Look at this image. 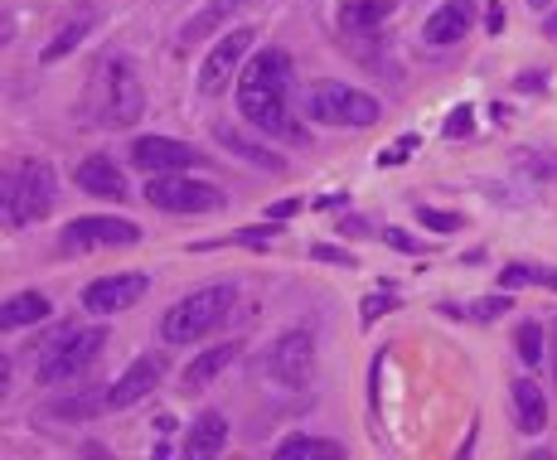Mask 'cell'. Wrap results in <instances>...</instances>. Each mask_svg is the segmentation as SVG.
I'll return each instance as SVG.
<instances>
[{"label": "cell", "instance_id": "cell-1", "mask_svg": "<svg viewBox=\"0 0 557 460\" xmlns=\"http://www.w3.org/2000/svg\"><path fill=\"white\" fill-rule=\"evenodd\" d=\"M286 98H292V59H286L282 49L252 54V64H247L243 78H238V112L247 117V127L306 145V127L292 122Z\"/></svg>", "mask_w": 557, "mask_h": 460}, {"label": "cell", "instance_id": "cell-2", "mask_svg": "<svg viewBox=\"0 0 557 460\" xmlns=\"http://www.w3.org/2000/svg\"><path fill=\"white\" fill-rule=\"evenodd\" d=\"M233 301H238V286L233 281H213V286H199L190 296H180L160 320V340L165 344H199L209 330H219L223 320L233 316Z\"/></svg>", "mask_w": 557, "mask_h": 460}, {"label": "cell", "instance_id": "cell-3", "mask_svg": "<svg viewBox=\"0 0 557 460\" xmlns=\"http://www.w3.org/2000/svg\"><path fill=\"white\" fill-rule=\"evenodd\" d=\"M141 112H146V88H141L131 59H102L98 73H92V117L102 127H131Z\"/></svg>", "mask_w": 557, "mask_h": 460}, {"label": "cell", "instance_id": "cell-4", "mask_svg": "<svg viewBox=\"0 0 557 460\" xmlns=\"http://www.w3.org/2000/svg\"><path fill=\"white\" fill-rule=\"evenodd\" d=\"M102 349H107V330H102V325L59 330L54 340L39 349V369H35L39 388H64V383L82 379V373L102 359Z\"/></svg>", "mask_w": 557, "mask_h": 460}, {"label": "cell", "instance_id": "cell-5", "mask_svg": "<svg viewBox=\"0 0 557 460\" xmlns=\"http://www.w3.org/2000/svg\"><path fill=\"white\" fill-rule=\"evenodd\" d=\"M306 117L320 122V127H374L378 117H384V107H378V98H368L364 88H354V82H339V78H320L306 88L301 98Z\"/></svg>", "mask_w": 557, "mask_h": 460}, {"label": "cell", "instance_id": "cell-6", "mask_svg": "<svg viewBox=\"0 0 557 460\" xmlns=\"http://www.w3.org/2000/svg\"><path fill=\"white\" fill-rule=\"evenodd\" d=\"M54 199H59V180L44 161H25L5 180V214L15 228H29V223H39V218H49L54 214Z\"/></svg>", "mask_w": 557, "mask_h": 460}, {"label": "cell", "instance_id": "cell-7", "mask_svg": "<svg viewBox=\"0 0 557 460\" xmlns=\"http://www.w3.org/2000/svg\"><path fill=\"white\" fill-rule=\"evenodd\" d=\"M146 204L160 214H213L223 208V190L209 180H190V175H151Z\"/></svg>", "mask_w": 557, "mask_h": 460}, {"label": "cell", "instance_id": "cell-8", "mask_svg": "<svg viewBox=\"0 0 557 460\" xmlns=\"http://www.w3.org/2000/svg\"><path fill=\"white\" fill-rule=\"evenodd\" d=\"M141 238V228L131 218H107V214H88V218H74L59 238L64 253H92V247H131Z\"/></svg>", "mask_w": 557, "mask_h": 460}, {"label": "cell", "instance_id": "cell-9", "mask_svg": "<svg viewBox=\"0 0 557 460\" xmlns=\"http://www.w3.org/2000/svg\"><path fill=\"white\" fill-rule=\"evenodd\" d=\"M267 373L286 388H306L315 373V334L311 330H286L282 340L267 349Z\"/></svg>", "mask_w": 557, "mask_h": 460}, {"label": "cell", "instance_id": "cell-10", "mask_svg": "<svg viewBox=\"0 0 557 460\" xmlns=\"http://www.w3.org/2000/svg\"><path fill=\"white\" fill-rule=\"evenodd\" d=\"M204 161L209 155H199L190 141H174V136H137L131 141V165L146 175H184Z\"/></svg>", "mask_w": 557, "mask_h": 460}, {"label": "cell", "instance_id": "cell-11", "mask_svg": "<svg viewBox=\"0 0 557 460\" xmlns=\"http://www.w3.org/2000/svg\"><path fill=\"white\" fill-rule=\"evenodd\" d=\"M146 291H151L146 271H112V277H98L82 286V310H92V316H117V310L137 306Z\"/></svg>", "mask_w": 557, "mask_h": 460}, {"label": "cell", "instance_id": "cell-12", "mask_svg": "<svg viewBox=\"0 0 557 460\" xmlns=\"http://www.w3.org/2000/svg\"><path fill=\"white\" fill-rule=\"evenodd\" d=\"M252 39H257V29H229V35L219 39V44L209 49V59H204V68H199V92H223V82L238 73L243 64V54L252 49Z\"/></svg>", "mask_w": 557, "mask_h": 460}, {"label": "cell", "instance_id": "cell-13", "mask_svg": "<svg viewBox=\"0 0 557 460\" xmlns=\"http://www.w3.org/2000/svg\"><path fill=\"white\" fill-rule=\"evenodd\" d=\"M470 29H476V0H441L431 10V20L422 25V39L431 49H446V44H461Z\"/></svg>", "mask_w": 557, "mask_h": 460}, {"label": "cell", "instance_id": "cell-14", "mask_svg": "<svg viewBox=\"0 0 557 460\" xmlns=\"http://www.w3.org/2000/svg\"><path fill=\"white\" fill-rule=\"evenodd\" d=\"M74 184L82 194L92 199H112V204H121V199H131L127 190V175H121L117 161H107V155H88V161L74 170Z\"/></svg>", "mask_w": 557, "mask_h": 460}, {"label": "cell", "instance_id": "cell-15", "mask_svg": "<svg viewBox=\"0 0 557 460\" xmlns=\"http://www.w3.org/2000/svg\"><path fill=\"white\" fill-rule=\"evenodd\" d=\"M160 373H165V363L156 359V354H141V359L131 363V369L107 388L112 412H121V407H131V403H141V397H151V393H156V383H160Z\"/></svg>", "mask_w": 557, "mask_h": 460}, {"label": "cell", "instance_id": "cell-16", "mask_svg": "<svg viewBox=\"0 0 557 460\" xmlns=\"http://www.w3.org/2000/svg\"><path fill=\"white\" fill-rule=\"evenodd\" d=\"M213 141L223 145V151H233L238 161H247V165H262L267 175H282L286 170V161L276 151H267L257 136H247L243 127H233V122H213Z\"/></svg>", "mask_w": 557, "mask_h": 460}, {"label": "cell", "instance_id": "cell-17", "mask_svg": "<svg viewBox=\"0 0 557 460\" xmlns=\"http://www.w3.org/2000/svg\"><path fill=\"white\" fill-rule=\"evenodd\" d=\"M509 403H514V422H519V432L539 436L543 426H548V397H543V388L533 379H514Z\"/></svg>", "mask_w": 557, "mask_h": 460}, {"label": "cell", "instance_id": "cell-18", "mask_svg": "<svg viewBox=\"0 0 557 460\" xmlns=\"http://www.w3.org/2000/svg\"><path fill=\"white\" fill-rule=\"evenodd\" d=\"M92 25H98V10H92V5H78L74 15H68L64 25L54 29V39L39 49V59H44V64H59V59H68V54H74V49L82 44V39L92 35Z\"/></svg>", "mask_w": 557, "mask_h": 460}, {"label": "cell", "instance_id": "cell-19", "mask_svg": "<svg viewBox=\"0 0 557 460\" xmlns=\"http://www.w3.org/2000/svg\"><path fill=\"white\" fill-rule=\"evenodd\" d=\"M238 349H243V344H233V340H229V344H219V349L194 354V359L184 363V393H204L223 369H229L233 359H238Z\"/></svg>", "mask_w": 557, "mask_h": 460}, {"label": "cell", "instance_id": "cell-20", "mask_svg": "<svg viewBox=\"0 0 557 460\" xmlns=\"http://www.w3.org/2000/svg\"><path fill=\"white\" fill-rule=\"evenodd\" d=\"M223 446H229V417L223 412H199L190 426V436H184V456L204 460V456H219Z\"/></svg>", "mask_w": 557, "mask_h": 460}, {"label": "cell", "instance_id": "cell-21", "mask_svg": "<svg viewBox=\"0 0 557 460\" xmlns=\"http://www.w3.org/2000/svg\"><path fill=\"white\" fill-rule=\"evenodd\" d=\"M98 412H112L107 393H68L44 407L49 422H88V417H98Z\"/></svg>", "mask_w": 557, "mask_h": 460}, {"label": "cell", "instance_id": "cell-22", "mask_svg": "<svg viewBox=\"0 0 557 460\" xmlns=\"http://www.w3.org/2000/svg\"><path fill=\"white\" fill-rule=\"evenodd\" d=\"M49 296L44 291H20V296L5 301V310H0V325L5 330H25V325H39V320H49Z\"/></svg>", "mask_w": 557, "mask_h": 460}, {"label": "cell", "instance_id": "cell-23", "mask_svg": "<svg viewBox=\"0 0 557 460\" xmlns=\"http://www.w3.org/2000/svg\"><path fill=\"white\" fill-rule=\"evenodd\" d=\"M252 0H209V5L199 10V15L190 20V25L180 29V44H194V39H204V35H213V29L223 25L229 15H238V10H247Z\"/></svg>", "mask_w": 557, "mask_h": 460}, {"label": "cell", "instance_id": "cell-24", "mask_svg": "<svg viewBox=\"0 0 557 460\" xmlns=\"http://www.w3.org/2000/svg\"><path fill=\"white\" fill-rule=\"evenodd\" d=\"M388 15H393V0H345V5H339V29H349V35L378 29Z\"/></svg>", "mask_w": 557, "mask_h": 460}, {"label": "cell", "instance_id": "cell-25", "mask_svg": "<svg viewBox=\"0 0 557 460\" xmlns=\"http://www.w3.org/2000/svg\"><path fill=\"white\" fill-rule=\"evenodd\" d=\"M335 456H345V446L325 442V436H306V432L286 436V442L276 446V460H335Z\"/></svg>", "mask_w": 557, "mask_h": 460}, {"label": "cell", "instance_id": "cell-26", "mask_svg": "<svg viewBox=\"0 0 557 460\" xmlns=\"http://www.w3.org/2000/svg\"><path fill=\"white\" fill-rule=\"evenodd\" d=\"M500 281H504L509 291H514V286H533V281L557 291V277H553V271H548V267H529V263H509V267L500 271Z\"/></svg>", "mask_w": 557, "mask_h": 460}, {"label": "cell", "instance_id": "cell-27", "mask_svg": "<svg viewBox=\"0 0 557 460\" xmlns=\"http://www.w3.org/2000/svg\"><path fill=\"white\" fill-rule=\"evenodd\" d=\"M514 344H519V359L523 363H543V325H533V320H523L519 334H514Z\"/></svg>", "mask_w": 557, "mask_h": 460}, {"label": "cell", "instance_id": "cell-28", "mask_svg": "<svg viewBox=\"0 0 557 460\" xmlns=\"http://www.w3.org/2000/svg\"><path fill=\"white\" fill-rule=\"evenodd\" d=\"M519 170L533 175V180H557V155H533V151H523V155H519Z\"/></svg>", "mask_w": 557, "mask_h": 460}, {"label": "cell", "instance_id": "cell-29", "mask_svg": "<svg viewBox=\"0 0 557 460\" xmlns=\"http://www.w3.org/2000/svg\"><path fill=\"white\" fill-rule=\"evenodd\" d=\"M417 223H422V228H431V233H456V228H461V218H456V214H441V208H427V204H422V208H417Z\"/></svg>", "mask_w": 557, "mask_h": 460}, {"label": "cell", "instance_id": "cell-30", "mask_svg": "<svg viewBox=\"0 0 557 460\" xmlns=\"http://www.w3.org/2000/svg\"><path fill=\"white\" fill-rule=\"evenodd\" d=\"M407 151H417V136H402V141H393L384 155H378V165H402V161H407Z\"/></svg>", "mask_w": 557, "mask_h": 460}, {"label": "cell", "instance_id": "cell-31", "mask_svg": "<svg viewBox=\"0 0 557 460\" xmlns=\"http://www.w3.org/2000/svg\"><path fill=\"white\" fill-rule=\"evenodd\" d=\"M504 310H509V296H484V301H476V310H470V316H476V320H500L504 316Z\"/></svg>", "mask_w": 557, "mask_h": 460}, {"label": "cell", "instance_id": "cell-32", "mask_svg": "<svg viewBox=\"0 0 557 460\" xmlns=\"http://www.w3.org/2000/svg\"><path fill=\"white\" fill-rule=\"evenodd\" d=\"M315 263H339V267H354V253H345V247H329V243H320V247H315Z\"/></svg>", "mask_w": 557, "mask_h": 460}, {"label": "cell", "instance_id": "cell-33", "mask_svg": "<svg viewBox=\"0 0 557 460\" xmlns=\"http://www.w3.org/2000/svg\"><path fill=\"white\" fill-rule=\"evenodd\" d=\"M470 117H476L470 107H456V112L446 117V136H470Z\"/></svg>", "mask_w": 557, "mask_h": 460}, {"label": "cell", "instance_id": "cell-34", "mask_svg": "<svg viewBox=\"0 0 557 460\" xmlns=\"http://www.w3.org/2000/svg\"><path fill=\"white\" fill-rule=\"evenodd\" d=\"M378 238H384V243H393L398 253H417V243H412V238L402 233V228H384V233H378Z\"/></svg>", "mask_w": 557, "mask_h": 460}, {"label": "cell", "instance_id": "cell-35", "mask_svg": "<svg viewBox=\"0 0 557 460\" xmlns=\"http://www.w3.org/2000/svg\"><path fill=\"white\" fill-rule=\"evenodd\" d=\"M388 310H393V296H368V301H364V320L388 316Z\"/></svg>", "mask_w": 557, "mask_h": 460}, {"label": "cell", "instance_id": "cell-36", "mask_svg": "<svg viewBox=\"0 0 557 460\" xmlns=\"http://www.w3.org/2000/svg\"><path fill=\"white\" fill-rule=\"evenodd\" d=\"M519 92H539L543 88V73H519V82H514Z\"/></svg>", "mask_w": 557, "mask_h": 460}, {"label": "cell", "instance_id": "cell-37", "mask_svg": "<svg viewBox=\"0 0 557 460\" xmlns=\"http://www.w3.org/2000/svg\"><path fill=\"white\" fill-rule=\"evenodd\" d=\"M296 208H301V199H286V204L272 208V218H286V214H296Z\"/></svg>", "mask_w": 557, "mask_h": 460}, {"label": "cell", "instance_id": "cell-38", "mask_svg": "<svg viewBox=\"0 0 557 460\" xmlns=\"http://www.w3.org/2000/svg\"><path fill=\"white\" fill-rule=\"evenodd\" d=\"M345 233H354V238H368V223H364V218H349V223H345Z\"/></svg>", "mask_w": 557, "mask_h": 460}, {"label": "cell", "instance_id": "cell-39", "mask_svg": "<svg viewBox=\"0 0 557 460\" xmlns=\"http://www.w3.org/2000/svg\"><path fill=\"white\" fill-rule=\"evenodd\" d=\"M543 29H548V39H557V10L548 15V25H543Z\"/></svg>", "mask_w": 557, "mask_h": 460}, {"label": "cell", "instance_id": "cell-40", "mask_svg": "<svg viewBox=\"0 0 557 460\" xmlns=\"http://www.w3.org/2000/svg\"><path fill=\"white\" fill-rule=\"evenodd\" d=\"M553 379H557V325H553Z\"/></svg>", "mask_w": 557, "mask_h": 460}, {"label": "cell", "instance_id": "cell-41", "mask_svg": "<svg viewBox=\"0 0 557 460\" xmlns=\"http://www.w3.org/2000/svg\"><path fill=\"white\" fill-rule=\"evenodd\" d=\"M529 5H533V10H548V5H553V0H529Z\"/></svg>", "mask_w": 557, "mask_h": 460}]
</instances>
